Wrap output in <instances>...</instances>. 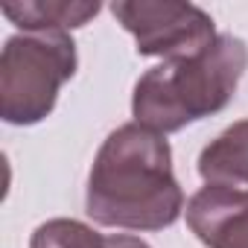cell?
Here are the masks:
<instances>
[{
    "label": "cell",
    "instance_id": "6da1fadb",
    "mask_svg": "<svg viewBox=\"0 0 248 248\" xmlns=\"http://www.w3.org/2000/svg\"><path fill=\"white\" fill-rule=\"evenodd\" d=\"M88 216L105 228L161 231L178 222L184 190L164 135L126 123L105 138L88 178Z\"/></svg>",
    "mask_w": 248,
    "mask_h": 248
},
{
    "label": "cell",
    "instance_id": "7a4b0ae2",
    "mask_svg": "<svg viewBox=\"0 0 248 248\" xmlns=\"http://www.w3.org/2000/svg\"><path fill=\"white\" fill-rule=\"evenodd\" d=\"M248 67V47L242 38L219 35L207 50L184 59H170L149 67L132 96V114L140 126L170 135L187 123L222 111Z\"/></svg>",
    "mask_w": 248,
    "mask_h": 248
},
{
    "label": "cell",
    "instance_id": "3957f363",
    "mask_svg": "<svg viewBox=\"0 0 248 248\" xmlns=\"http://www.w3.org/2000/svg\"><path fill=\"white\" fill-rule=\"evenodd\" d=\"M76 73V44L67 32L12 35L0 53V117L12 126L41 123Z\"/></svg>",
    "mask_w": 248,
    "mask_h": 248
},
{
    "label": "cell",
    "instance_id": "277c9868",
    "mask_svg": "<svg viewBox=\"0 0 248 248\" xmlns=\"http://www.w3.org/2000/svg\"><path fill=\"white\" fill-rule=\"evenodd\" d=\"M114 18L132 32L140 56L184 59L207 50L219 35L213 18L193 3L172 0H120L111 3Z\"/></svg>",
    "mask_w": 248,
    "mask_h": 248
},
{
    "label": "cell",
    "instance_id": "5b68a950",
    "mask_svg": "<svg viewBox=\"0 0 248 248\" xmlns=\"http://www.w3.org/2000/svg\"><path fill=\"white\" fill-rule=\"evenodd\" d=\"M187 225L207 248H248V190H199L187 204Z\"/></svg>",
    "mask_w": 248,
    "mask_h": 248
},
{
    "label": "cell",
    "instance_id": "8992f818",
    "mask_svg": "<svg viewBox=\"0 0 248 248\" xmlns=\"http://www.w3.org/2000/svg\"><path fill=\"white\" fill-rule=\"evenodd\" d=\"M199 175L213 187H248V120L228 126L202 149Z\"/></svg>",
    "mask_w": 248,
    "mask_h": 248
},
{
    "label": "cell",
    "instance_id": "52a82bcc",
    "mask_svg": "<svg viewBox=\"0 0 248 248\" xmlns=\"http://www.w3.org/2000/svg\"><path fill=\"white\" fill-rule=\"evenodd\" d=\"M0 9L24 32H67L96 18L99 3H50V0L30 3L24 0V3H3Z\"/></svg>",
    "mask_w": 248,
    "mask_h": 248
},
{
    "label": "cell",
    "instance_id": "ba28073f",
    "mask_svg": "<svg viewBox=\"0 0 248 248\" xmlns=\"http://www.w3.org/2000/svg\"><path fill=\"white\" fill-rule=\"evenodd\" d=\"M30 248H105V236L76 219H50L35 228Z\"/></svg>",
    "mask_w": 248,
    "mask_h": 248
},
{
    "label": "cell",
    "instance_id": "9c48e42d",
    "mask_svg": "<svg viewBox=\"0 0 248 248\" xmlns=\"http://www.w3.org/2000/svg\"><path fill=\"white\" fill-rule=\"evenodd\" d=\"M105 248H149L143 239L129 236V233H117V236H105Z\"/></svg>",
    "mask_w": 248,
    "mask_h": 248
}]
</instances>
